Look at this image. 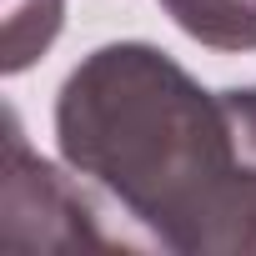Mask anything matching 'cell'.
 <instances>
[{"instance_id":"cell-1","label":"cell","mask_w":256,"mask_h":256,"mask_svg":"<svg viewBox=\"0 0 256 256\" xmlns=\"http://www.w3.org/2000/svg\"><path fill=\"white\" fill-rule=\"evenodd\" d=\"M56 146L120 216L126 246L256 256V166L236 116L161 46H96L60 80Z\"/></svg>"},{"instance_id":"cell-2","label":"cell","mask_w":256,"mask_h":256,"mask_svg":"<svg viewBox=\"0 0 256 256\" xmlns=\"http://www.w3.org/2000/svg\"><path fill=\"white\" fill-rule=\"evenodd\" d=\"M70 171V166H66ZM56 171L30 151L20 120L10 110L6 136V181H0V241L26 251H80V246H120L116 231L100 226V206L86 181Z\"/></svg>"},{"instance_id":"cell-3","label":"cell","mask_w":256,"mask_h":256,"mask_svg":"<svg viewBox=\"0 0 256 256\" xmlns=\"http://www.w3.org/2000/svg\"><path fill=\"white\" fill-rule=\"evenodd\" d=\"M161 10L211 50H256V0H161Z\"/></svg>"},{"instance_id":"cell-4","label":"cell","mask_w":256,"mask_h":256,"mask_svg":"<svg viewBox=\"0 0 256 256\" xmlns=\"http://www.w3.org/2000/svg\"><path fill=\"white\" fill-rule=\"evenodd\" d=\"M66 20V0H6V46H0V70L20 76L36 66L50 40L60 36Z\"/></svg>"}]
</instances>
